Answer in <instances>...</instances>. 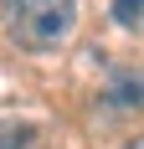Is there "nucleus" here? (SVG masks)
Instances as JSON below:
<instances>
[{
  "mask_svg": "<svg viewBox=\"0 0 144 149\" xmlns=\"http://www.w3.org/2000/svg\"><path fill=\"white\" fill-rule=\"evenodd\" d=\"M124 149H144V134H134V139H129V144H124Z\"/></svg>",
  "mask_w": 144,
  "mask_h": 149,
  "instance_id": "nucleus-4",
  "label": "nucleus"
},
{
  "mask_svg": "<svg viewBox=\"0 0 144 149\" xmlns=\"http://www.w3.org/2000/svg\"><path fill=\"white\" fill-rule=\"evenodd\" d=\"M31 139H36V129L21 118H0V149H26Z\"/></svg>",
  "mask_w": 144,
  "mask_h": 149,
  "instance_id": "nucleus-2",
  "label": "nucleus"
},
{
  "mask_svg": "<svg viewBox=\"0 0 144 149\" xmlns=\"http://www.w3.org/2000/svg\"><path fill=\"white\" fill-rule=\"evenodd\" d=\"M0 26L21 52H62L77 26V0H0Z\"/></svg>",
  "mask_w": 144,
  "mask_h": 149,
  "instance_id": "nucleus-1",
  "label": "nucleus"
},
{
  "mask_svg": "<svg viewBox=\"0 0 144 149\" xmlns=\"http://www.w3.org/2000/svg\"><path fill=\"white\" fill-rule=\"evenodd\" d=\"M113 15L129 31H144V0H113Z\"/></svg>",
  "mask_w": 144,
  "mask_h": 149,
  "instance_id": "nucleus-3",
  "label": "nucleus"
}]
</instances>
